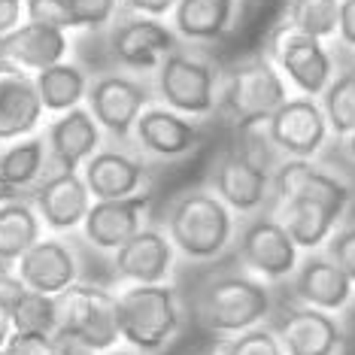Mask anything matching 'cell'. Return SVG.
I'll return each mask as SVG.
<instances>
[{
  "instance_id": "obj_17",
  "label": "cell",
  "mask_w": 355,
  "mask_h": 355,
  "mask_svg": "<svg viewBox=\"0 0 355 355\" xmlns=\"http://www.w3.org/2000/svg\"><path fill=\"white\" fill-rule=\"evenodd\" d=\"M273 328H277L286 355H343L346 328L337 319V313L297 304L288 306Z\"/></svg>"
},
{
  "instance_id": "obj_19",
  "label": "cell",
  "mask_w": 355,
  "mask_h": 355,
  "mask_svg": "<svg viewBox=\"0 0 355 355\" xmlns=\"http://www.w3.org/2000/svg\"><path fill=\"white\" fill-rule=\"evenodd\" d=\"M46 110L40 103L34 73L0 58V146L40 131Z\"/></svg>"
},
{
  "instance_id": "obj_14",
  "label": "cell",
  "mask_w": 355,
  "mask_h": 355,
  "mask_svg": "<svg viewBox=\"0 0 355 355\" xmlns=\"http://www.w3.org/2000/svg\"><path fill=\"white\" fill-rule=\"evenodd\" d=\"M131 140L140 146L143 155L155 161H180L204 143V128L198 125V119H189L152 101L137 119Z\"/></svg>"
},
{
  "instance_id": "obj_28",
  "label": "cell",
  "mask_w": 355,
  "mask_h": 355,
  "mask_svg": "<svg viewBox=\"0 0 355 355\" xmlns=\"http://www.w3.org/2000/svg\"><path fill=\"white\" fill-rule=\"evenodd\" d=\"M43 231H46L43 222H40L37 209L28 198H15L10 204H0V261L12 268L43 237Z\"/></svg>"
},
{
  "instance_id": "obj_30",
  "label": "cell",
  "mask_w": 355,
  "mask_h": 355,
  "mask_svg": "<svg viewBox=\"0 0 355 355\" xmlns=\"http://www.w3.org/2000/svg\"><path fill=\"white\" fill-rule=\"evenodd\" d=\"M337 19H340V0H286L282 21L316 40L337 37Z\"/></svg>"
},
{
  "instance_id": "obj_33",
  "label": "cell",
  "mask_w": 355,
  "mask_h": 355,
  "mask_svg": "<svg viewBox=\"0 0 355 355\" xmlns=\"http://www.w3.org/2000/svg\"><path fill=\"white\" fill-rule=\"evenodd\" d=\"M216 349L222 355H286L277 328L270 325H255L249 331H240V334L219 337Z\"/></svg>"
},
{
  "instance_id": "obj_45",
  "label": "cell",
  "mask_w": 355,
  "mask_h": 355,
  "mask_svg": "<svg viewBox=\"0 0 355 355\" xmlns=\"http://www.w3.org/2000/svg\"><path fill=\"white\" fill-rule=\"evenodd\" d=\"M198 355H222L219 349H207V352H198Z\"/></svg>"
},
{
  "instance_id": "obj_15",
  "label": "cell",
  "mask_w": 355,
  "mask_h": 355,
  "mask_svg": "<svg viewBox=\"0 0 355 355\" xmlns=\"http://www.w3.org/2000/svg\"><path fill=\"white\" fill-rule=\"evenodd\" d=\"M176 268V249L164 228L143 225L128 243L112 252V273L125 286H155L171 282Z\"/></svg>"
},
{
  "instance_id": "obj_2",
  "label": "cell",
  "mask_w": 355,
  "mask_h": 355,
  "mask_svg": "<svg viewBox=\"0 0 355 355\" xmlns=\"http://www.w3.org/2000/svg\"><path fill=\"white\" fill-rule=\"evenodd\" d=\"M164 231L185 261H216L234 246L237 219L209 189H189L164 209Z\"/></svg>"
},
{
  "instance_id": "obj_29",
  "label": "cell",
  "mask_w": 355,
  "mask_h": 355,
  "mask_svg": "<svg viewBox=\"0 0 355 355\" xmlns=\"http://www.w3.org/2000/svg\"><path fill=\"white\" fill-rule=\"evenodd\" d=\"M319 107L334 140H346L355 131V64L337 67L334 79L319 94Z\"/></svg>"
},
{
  "instance_id": "obj_34",
  "label": "cell",
  "mask_w": 355,
  "mask_h": 355,
  "mask_svg": "<svg viewBox=\"0 0 355 355\" xmlns=\"http://www.w3.org/2000/svg\"><path fill=\"white\" fill-rule=\"evenodd\" d=\"M76 31H107L122 15V0H67Z\"/></svg>"
},
{
  "instance_id": "obj_39",
  "label": "cell",
  "mask_w": 355,
  "mask_h": 355,
  "mask_svg": "<svg viewBox=\"0 0 355 355\" xmlns=\"http://www.w3.org/2000/svg\"><path fill=\"white\" fill-rule=\"evenodd\" d=\"M343 49L355 52V0H340V19H337V37Z\"/></svg>"
},
{
  "instance_id": "obj_11",
  "label": "cell",
  "mask_w": 355,
  "mask_h": 355,
  "mask_svg": "<svg viewBox=\"0 0 355 355\" xmlns=\"http://www.w3.org/2000/svg\"><path fill=\"white\" fill-rule=\"evenodd\" d=\"M234 252L246 273L261 282H282L288 279L301 261V249L288 231L273 219V213L249 216L243 228H237Z\"/></svg>"
},
{
  "instance_id": "obj_37",
  "label": "cell",
  "mask_w": 355,
  "mask_h": 355,
  "mask_svg": "<svg viewBox=\"0 0 355 355\" xmlns=\"http://www.w3.org/2000/svg\"><path fill=\"white\" fill-rule=\"evenodd\" d=\"M28 292V286L19 279L12 268H0V310L10 316V310L19 304V297Z\"/></svg>"
},
{
  "instance_id": "obj_9",
  "label": "cell",
  "mask_w": 355,
  "mask_h": 355,
  "mask_svg": "<svg viewBox=\"0 0 355 355\" xmlns=\"http://www.w3.org/2000/svg\"><path fill=\"white\" fill-rule=\"evenodd\" d=\"M155 101L152 85H146L140 76L125 73V70H110L98 73L88 83L85 107L101 125L103 137H112L116 143H128L134 137V125L140 112Z\"/></svg>"
},
{
  "instance_id": "obj_41",
  "label": "cell",
  "mask_w": 355,
  "mask_h": 355,
  "mask_svg": "<svg viewBox=\"0 0 355 355\" xmlns=\"http://www.w3.org/2000/svg\"><path fill=\"white\" fill-rule=\"evenodd\" d=\"M25 21V6L21 0H0V37H6Z\"/></svg>"
},
{
  "instance_id": "obj_44",
  "label": "cell",
  "mask_w": 355,
  "mask_h": 355,
  "mask_svg": "<svg viewBox=\"0 0 355 355\" xmlns=\"http://www.w3.org/2000/svg\"><path fill=\"white\" fill-rule=\"evenodd\" d=\"M340 143H343V152H346V158H349L352 164H355V131H352L349 137H346V140H340Z\"/></svg>"
},
{
  "instance_id": "obj_46",
  "label": "cell",
  "mask_w": 355,
  "mask_h": 355,
  "mask_svg": "<svg viewBox=\"0 0 355 355\" xmlns=\"http://www.w3.org/2000/svg\"><path fill=\"white\" fill-rule=\"evenodd\" d=\"M0 355H10V352H6V349H3V352H0Z\"/></svg>"
},
{
  "instance_id": "obj_35",
  "label": "cell",
  "mask_w": 355,
  "mask_h": 355,
  "mask_svg": "<svg viewBox=\"0 0 355 355\" xmlns=\"http://www.w3.org/2000/svg\"><path fill=\"white\" fill-rule=\"evenodd\" d=\"M25 6V19L28 21H40V25H52L61 31H76V19L70 12L67 0H21Z\"/></svg>"
},
{
  "instance_id": "obj_13",
  "label": "cell",
  "mask_w": 355,
  "mask_h": 355,
  "mask_svg": "<svg viewBox=\"0 0 355 355\" xmlns=\"http://www.w3.org/2000/svg\"><path fill=\"white\" fill-rule=\"evenodd\" d=\"M28 200L34 204L43 228H49L52 234H70L83 228L94 198L83 180V171L49 167L43 180L28 191Z\"/></svg>"
},
{
  "instance_id": "obj_22",
  "label": "cell",
  "mask_w": 355,
  "mask_h": 355,
  "mask_svg": "<svg viewBox=\"0 0 355 355\" xmlns=\"http://www.w3.org/2000/svg\"><path fill=\"white\" fill-rule=\"evenodd\" d=\"M43 137L49 146L52 167H64V171H83L85 161L103 146V131L88 107L52 116L43 128Z\"/></svg>"
},
{
  "instance_id": "obj_36",
  "label": "cell",
  "mask_w": 355,
  "mask_h": 355,
  "mask_svg": "<svg viewBox=\"0 0 355 355\" xmlns=\"http://www.w3.org/2000/svg\"><path fill=\"white\" fill-rule=\"evenodd\" d=\"M322 249H325V255L334 258V261L340 264V270L355 282V222L340 225Z\"/></svg>"
},
{
  "instance_id": "obj_26",
  "label": "cell",
  "mask_w": 355,
  "mask_h": 355,
  "mask_svg": "<svg viewBox=\"0 0 355 355\" xmlns=\"http://www.w3.org/2000/svg\"><path fill=\"white\" fill-rule=\"evenodd\" d=\"M34 83H37V94H40V103H43L46 116H58V112L85 107L92 76L85 73L83 64L67 58V61L52 64V67L34 73Z\"/></svg>"
},
{
  "instance_id": "obj_32",
  "label": "cell",
  "mask_w": 355,
  "mask_h": 355,
  "mask_svg": "<svg viewBox=\"0 0 355 355\" xmlns=\"http://www.w3.org/2000/svg\"><path fill=\"white\" fill-rule=\"evenodd\" d=\"M234 152L252 164L255 171H261L264 176H273V171L282 164V152L273 146L268 125L264 122H243V125H234Z\"/></svg>"
},
{
  "instance_id": "obj_8",
  "label": "cell",
  "mask_w": 355,
  "mask_h": 355,
  "mask_svg": "<svg viewBox=\"0 0 355 355\" xmlns=\"http://www.w3.org/2000/svg\"><path fill=\"white\" fill-rule=\"evenodd\" d=\"M58 331L85 343L92 352H112L122 343L116 295L94 282H73L58 295Z\"/></svg>"
},
{
  "instance_id": "obj_25",
  "label": "cell",
  "mask_w": 355,
  "mask_h": 355,
  "mask_svg": "<svg viewBox=\"0 0 355 355\" xmlns=\"http://www.w3.org/2000/svg\"><path fill=\"white\" fill-rule=\"evenodd\" d=\"M240 0H176L171 28L185 46H213L231 34Z\"/></svg>"
},
{
  "instance_id": "obj_7",
  "label": "cell",
  "mask_w": 355,
  "mask_h": 355,
  "mask_svg": "<svg viewBox=\"0 0 355 355\" xmlns=\"http://www.w3.org/2000/svg\"><path fill=\"white\" fill-rule=\"evenodd\" d=\"M264 55L273 61V67L282 73L288 88H295V94H306V98H319L337 73V58L325 40L304 34L286 21H279L268 34Z\"/></svg>"
},
{
  "instance_id": "obj_43",
  "label": "cell",
  "mask_w": 355,
  "mask_h": 355,
  "mask_svg": "<svg viewBox=\"0 0 355 355\" xmlns=\"http://www.w3.org/2000/svg\"><path fill=\"white\" fill-rule=\"evenodd\" d=\"M12 337V325H10V316H6L3 310H0V352L6 349V343H10Z\"/></svg>"
},
{
  "instance_id": "obj_10",
  "label": "cell",
  "mask_w": 355,
  "mask_h": 355,
  "mask_svg": "<svg viewBox=\"0 0 355 355\" xmlns=\"http://www.w3.org/2000/svg\"><path fill=\"white\" fill-rule=\"evenodd\" d=\"M180 46V37L164 19L122 12L107 28V52L112 64L125 73L146 76L155 73L158 64Z\"/></svg>"
},
{
  "instance_id": "obj_42",
  "label": "cell",
  "mask_w": 355,
  "mask_h": 355,
  "mask_svg": "<svg viewBox=\"0 0 355 355\" xmlns=\"http://www.w3.org/2000/svg\"><path fill=\"white\" fill-rule=\"evenodd\" d=\"M15 198H28V195L25 191H19L15 185H10L3 176H0V204H10V200H15Z\"/></svg>"
},
{
  "instance_id": "obj_18",
  "label": "cell",
  "mask_w": 355,
  "mask_h": 355,
  "mask_svg": "<svg viewBox=\"0 0 355 355\" xmlns=\"http://www.w3.org/2000/svg\"><path fill=\"white\" fill-rule=\"evenodd\" d=\"M152 195L140 191L131 198H112V200H92L83 222V240L94 246L98 252H116L122 243L134 237L137 231L146 225Z\"/></svg>"
},
{
  "instance_id": "obj_27",
  "label": "cell",
  "mask_w": 355,
  "mask_h": 355,
  "mask_svg": "<svg viewBox=\"0 0 355 355\" xmlns=\"http://www.w3.org/2000/svg\"><path fill=\"white\" fill-rule=\"evenodd\" d=\"M49 167V146H46V137L40 131L21 137V140L3 143V149H0V176L25 195L43 180Z\"/></svg>"
},
{
  "instance_id": "obj_4",
  "label": "cell",
  "mask_w": 355,
  "mask_h": 355,
  "mask_svg": "<svg viewBox=\"0 0 355 355\" xmlns=\"http://www.w3.org/2000/svg\"><path fill=\"white\" fill-rule=\"evenodd\" d=\"M191 310L204 331L231 337L264 325L273 313V295L268 282L255 279L252 273H219L200 286Z\"/></svg>"
},
{
  "instance_id": "obj_12",
  "label": "cell",
  "mask_w": 355,
  "mask_h": 355,
  "mask_svg": "<svg viewBox=\"0 0 355 355\" xmlns=\"http://www.w3.org/2000/svg\"><path fill=\"white\" fill-rule=\"evenodd\" d=\"M264 125H268V134L273 146L282 152V158L316 161L331 140L319 98H306V94H288Z\"/></svg>"
},
{
  "instance_id": "obj_38",
  "label": "cell",
  "mask_w": 355,
  "mask_h": 355,
  "mask_svg": "<svg viewBox=\"0 0 355 355\" xmlns=\"http://www.w3.org/2000/svg\"><path fill=\"white\" fill-rule=\"evenodd\" d=\"M176 0H122V12L149 15V19H171Z\"/></svg>"
},
{
  "instance_id": "obj_21",
  "label": "cell",
  "mask_w": 355,
  "mask_h": 355,
  "mask_svg": "<svg viewBox=\"0 0 355 355\" xmlns=\"http://www.w3.org/2000/svg\"><path fill=\"white\" fill-rule=\"evenodd\" d=\"M209 191L234 216H258L270 200V176L246 164L234 149H225L209 171Z\"/></svg>"
},
{
  "instance_id": "obj_40",
  "label": "cell",
  "mask_w": 355,
  "mask_h": 355,
  "mask_svg": "<svg viewBox=\"0 0 355 355\" xmlns=\"http://www.w3.org/2000/svg\"><path fill=\"white\" fill-rule=\"evenodd\" d=\"M46 355H98V352H92L85 343L73 340V337L64 334V331H55L49 337V349H46Z\"/></svg>"
},
{
  "instance_id": "obj_6",
  "label": "cell",
  "mask_w": 355,
  "mask_h": 355,
  "mask_svg": "<svg viewBox=\"0 0 355 355\" xmlns=\"http://www.w3.org/2000/svg\"><path fill=\"white\" fill-rule=\"evenodd\" d=\"M292 94L282 73L264 52L249 55L222 73L219 85V107L231 125L243 122H268L270 112Z\"/></svg>"
},
{
  "instance_id": "obj_1",
  "label": "cell",
  "mask_w": 355,
  "mask_h": 355,
  "mask_svg": "<svg viewBox=\"0 0 355 355\" xmlns=\"http://www.w3.org/2000/svg\"><path fill=\"white\" fill-rule=\"evenodd\" d=\"M352 195L349 180L319 161L282 158L270 176V213L301 252H316L328 243L331 234L340 228Z\"/></svg>"
},
{
  "instance_id": "obj_3",
  "label": "cell",
  "mask_w": 355,
  "mask_h": 355,
  "mask_svg": "<svg viewBox=\"0 0 355 355\" xmlns=\"http://www.w3.org/2000/svg\"><path fill=\"white\" fill-rule=\"evenodd\" d=\"M119 334L137 355H158L167 349L185 325V306L171 282L125 286L116 295Z\"/></svg>"
},
{
  "instance_id": "obj_24",
  "label": "cell",
  "mask_w": 355,
  "mask_h": 355,
  "mask_svg": "<svg viewBox=\"0 0 355 355\" xmlns=\"http://www.w3.org/2000/svg\"><path fill=\"white\" fill-rule=\"evenodd\" d=\"M70 31L40 25V21H21L15 31L0 37V58L12 61L15 67L40 73V70L61 64L70 58Z\"/></svg>"
},
{
  "instance_id": "obj_23",
  "label": "cell",
  "mask_w": 355,
  "mask_h": 355,
  "mask_svg": "<svg viewBox=\"0 0 355 355\" xmlns=\"http://www.w3.org/2000/svg\"><path fill=\"white\" fill-rule=\"evenodd\" d=\"M83 180L94 200L131 198V195L146 191L149 167H146V161L140 155H134V152H125L116 146H101L83 164Z\"/></svg>"
},
{
  "instance_id": "obj_20",
  "label": "cell",
  "mask_w": 355,
  "mask_h": 355,
  "mask_svg": "<svg viewBox=\"0 0 355 355\" xmlns=\"http://www.w3.org/2000/svg\"><path fill=\"white\" fill-rule=\"evenodd\" d=\"M19 279L31 292L58 297L79 282V255L64 237H40L19 261L12 264Z\"/></svg>"
},
{
  "instance_id": "obj_31",
  "label": "cell",
  "mask_w": 355,
  "mask_h": 355,
  "mask_svg": "<svg viewBox=\"0 0 355 355\" xmlns=\"http://www.w3.org/2000/svg\"><path fill=\"white\" fill-rule=\"evenodd\" d=\"M10 325L12 334H55L58 331V297L28 288L10 310Z\"/></svg>"
},
{
  "instance_id": "obj_5",
  "label": "cell",
  "mask_w": 355,
  "mask_h": 355,
  "mask_svg": "<svg viewBox=\"0 0 355 355\" xmlns=\"http://www.w3.org/2000/svg\"><path fill=\"white\" fill-rule=\"evenodd\" d=\"M222 70L209 55L180 43L152 73L155 101L189 119H209L219 107Z\"/></svg>"
},
{
  "instance_id": "obj_16",
  "label": "cell",
  "mask_w": 355,
  "mask_h": 355,
  "mask_svg": "<svg viewBox=\"0 0 355 355\" xmlns=\"http://www.w3.org/2000/svg\"><path fill=\"white\" fill-rule=\"evenodd\" d=\"M288 286L297 304L325 313H343L355 297V282L340 270L334 258L325 255V249L301 255L295 273L288 277Z\"/></svg>"
}]
</instances>
